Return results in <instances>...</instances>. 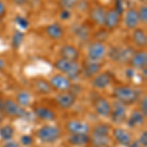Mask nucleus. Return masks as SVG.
Returning a JSON list of instances; mask_svg holds the SVG:
<instances>
[{
  "mask_svg": "<svg viewBox=\"0 0 147 147\" xmlns=\"http://www.w3.org/2000/svg\"><path fill=\"white\" fill-rule=\"evenodd\" d=\"M55 67L59 72L66 75L69 80H76L82 74V66L78 61H69L64 58H60L54 63Z\"/></svg>",
  "mask_w": 147,
  "mask_h": 147,
  "instance_id": "obj_1",
  "label": "nucleus"
},
{
  "mask_svg": "<svg viewBox=\"0 0 147 147\" xmlns=\"http://www.w3.org/2000/svg\"><path fill=\"white\" fill-rule=\"evenodd\" d=\"M113 95L117 99V101L125 105H129V104L134 103L138 99L139 93L136 88L129 85H121L114 89Z\"/></svg>",
  "mask_w": 147,
  "mask_h": 147,
  "instance_id": "obj_2",
  "label": "nucleus"
},
{
  "mask_svg": "<svg viewBox=\"0 0 147 147\" xmlns=\"http://www.w3.org/2000/svg\"><path fill=\"white\" fill-rule=\"evenodd\" d=\"M37 137L44 143H53L60 138V129L54 125H43L37 130Z\"/></svg>",
  "mask_w": 147,
  "mask_h": 147,
  "instance_id": "obj_3",
  "label": "nucleus"
},
{
  "mask_svg": "<svg viewBox=\"0 0 147 147\" xmlns=\"http://www.w3.org/2000/svg\"><path fill=\"white\" fill-rule=\"evenodd\" d=\"M107 47L101 41H94L87 48V59L90 61L100 62L107 55Z\"/></svg>",
  "mask_w": 147,
  "mask_h": 147,
  "instance_id": "obj_4",
  "label": "nucleus"
},
{
  "mask_svg": "<svg viewBox=\"0 0 147 147\" xmlns=\"http://www.w3.org/2000/svg\"><path fill=\"white\" fill-rule=\"evenodd\" d=\"M111 121L116 125H122L127 121V105L115 101L111 106Z\"/></svg>",
  "mask_w": 147,
  "mask_h": 147,
  "instance_id": "obj_5",
  "label": "nucleus"
},
{
  "mask_svg": "<svg viewBox=\"0 0 147 147\" xmlns=\"http://www.w3.org/2000/svg\"><path fill=\"white\" fill-rule=\"evenodd\" d=\"M2 111H4L7 115L12 117H19V118H26L28 116V113L25 110V108L19 105L16 101L7 99L3 101V108Z\"/></svg>",
  "mask_w": 147,
  "mask_h": 147,
  "instance_id": "obj_6",
  "label": "nucleus"
},
{
  "mask_svg": "<svg viewBox=\"0 0 147 147\" xmlns=\"http://www.w3.org/2000/svg\"><path fill=\"white\" fill-rule=\"evenodd\" d=\"M113 82V76L109 72H104L97 74L92 80V85L94 88L97 89H104L108 87Z\"/></svg>",
  "mask_w": 147,
  "mask_h": 147,
  "instance_id": "obj_7",
  "label": "nucleus"
},
{
  "mask_svg": "<svg viewBox=\"0 0 147 147\" xmlns=\"http://www.w3.org/2000/svg\"><path fill=\"white\" fill-rule=\"evenodd\" d=\"M101 68L102 64L100 62L90 61L87 59L82 66V73L85 78H92L100 73Z\"/></svg>",
  "mask_w": 147,
  "mask_h": 147,
  "instance_id": "obj_8",
  "label": "nucleus"
},
{
  "mask_svg": "<svg viewBox=\"0 0 147 147\" xmlns=\"http://www.w3.org/2000/svg\"><path fill=\"white\" fill-rule=\"evenodd\" d=\"M49 84L52 86V88L58 89L61 91H66L70 88L71 86V82L66 76L60 75V74H57L54 75L49 80Z\"/></svg>",
  "mask_w": 147,
  "mask_h": 147,
  "instance_id": "obj_9",
  "label": "nucleus"
},
{
  "mask_svg": "<svg viewBox=\"0 0 147 147\" xmlns=\"http://www.w3.org/2000/svg\"><path fill=\"white\" fill-rule=\"evenodd\" d=\"M94 109L99 116L103 118L110 117L111 114V104L104 97H98L94 100Z\"/></svg>",
  "mask_w": 147,
  "mask_h": 147,
  "instance_id": "obj_10",
  "label": "nucleus"
},
{
  "mask_svg": "<svg viewBox=\"0 0 147 147\" xmlns=\"http://www.w3.org/2000/svg\"><path fill=\"white\" fill-rule=\"evenodd\" d=\"M55 101L63 109H69L73 107L76 103V95L71 92L62 91L55 96Z\"/></svg>",
  "mask_w": 147,
  "mask_h": 147,
  "instance_id": "obj_11",
  "label": "nucleus"
},
{
  "mask_svg": "<svg viewBox=\"0 0 147 147\" xmlns=\"http://www.w3.org/2000/svg\"><path fill=\"white\" fill-rule=\"evenodd\" d=\"M129 65L132 69L142 70L147 66V52L145 50H140L134 52V56L129 61Z\"/></svg>",
  "mask_w": 147,
  "mask_h": 147,
  "instance_id": "obj_12",
  "label": "nucleus"
},
{
  "mask_svg": "<svg viewBox=\"0 0 147 147\" xmlns=\"http://www.w3.org/2000/svg\"><path fill=\"white\" fill-rule=\"evenodd\" d=\"M66 127L71 134H88L90 131L89 125L80 120L69 121Z\"/></svg>",
  "mask_w": 147,
  "mask_h": 147,
  "instance_id": "obj_13",
  "label": "nucleus"
},
{
  "mask_svg": "<svg viewBox=\"0 0 147 147\" xmlns=\"http://www.w3.org/2000/svg\"><path fill=\"white\" fill-rule=\"evenodd\" d=\"M121 21V14L118 13L115 9H110V10L106 11L105 21H104V25L105 28L109 30H113L119 26Z\"/></svg>",
  "mask_w": 147,
  "mask_h": 147,
  "instance_id": "obj_14",
  "label": "nucleus"
},
{
  "mask_svg": "<svg viewBox=\"0 0 147 147\" xmlns=\"http://www.w3.org/2000/svg\"><path fill=\"white\" fill-rule=\"evenodd\" d=\"M60 56L69 61H78L80 57V51L72 44H65L60 48Z\"/></svg>",
  "mask_w": 147,
  "mask_h": 147,
  "instance_id": "obj_15",
  "label": "nucleus"
},
{
  "mask_svg": "<svg viewBox=\"0 0 147 147\" xmlns=\"http://www.w3.org/2000/svg\"><path fill=\"white\" fill-rule=\"evenodd\" d=\"M113 136L115 140L123 146H129L131 142V136L127 129L123 127H116L113 130Z\"/></svg>",
  "mask_w": 147,
  "mask_h": 147,
  "instance_id": "obj_16",
  "label": "nucleus"
},
{
  "mask_svg": "<svg viewBox=\"0 0 147 147\" xmlns=\"http://www.w3.org/2000/svg\"><path fill=\"white\" fill-rule=\"evenodd\" d=\"M139 22L137 10L134 8L129 9L125 14V26L127 30H134L137 28Z\"/></svg>",
  "mask_w": 147,
  "mask_h": 147,
  "instance_id": "obj_17",
  "label": "nucleus"
},
{
  "mask_svg": "<svg viewBox=\"0 0 147 147\" xmlns=\"http://www.w3.org/2000/svg\"><path fill=\"white\" fill-rule=\"evenodd\" d=\"M45 34L49 38L58 40L64 36V30L58 23H52L45 28Z\"/></svg>",
  "mask_w": 147,
  "mask_h": 147,
  "instance_id": "obj_18",
  "label": "nucleus"
},
{
  "mask_svg": "<svg viewBox=\"0 0 147 147\" xmlns=\"http://www.w3.org/2000/svg\"><path fill=\"white\" fill-rule=\"evenodd\" d=\"M132 41L136 44L137 47H140V48H144L147 45V34L146 32L143 28H136L134 30H132Z\"/></svg>",
  "mask_w": 147,
  "mask_h": 147,
  "instance_id": "obj_19",
  "label": "nucleus"
},
{
  "mask_svg": "<svg viewBox=\"0 0 147 147\" xmlns=\"http://www.w3.org/2000/svg\"><path fill=\"white\" fill-rule=\"evenodd\" d=\"M106 10L103 6L96 5L90 10V18L94 23L98 26H103L105 21Z\"/></svg>",
  "mask_w": 147,
  "mask_h": 147,
  "instance_id": "obj_20",
  "label": "nucleus"
},
{
  "mask_svg": "<svg viewBox=\"0 0 147 147\" xmlns=\"http://www.w3.org/2000/svg\"><path fill=\"white\" fill-rule=\"evenodd\" d=\"M68 141L74 146H84L90 142V136L88 134H72Z\"/></svg>",
  "mask_w": 147,
  "mask_h": 147,
  "instance_id": "obj_21",
  "label": "nucleus"
},
{
  "mask_svg": "<svg viewBox=\"0 0 147 147\" xmlns=\"http://www.w3.org/2000/svg\"><path fill=\"white\" fill-rule=\"evenodd\" d=\"M145 116L142 114L140 111L136 110L131 113V115L129 116V118L127 121V125L129 127H136L139 125L144 124V121H145Z\"/></svg>",
  "mask_w": 147,
  "mask_h": 147,
  "instance_id": "obj_22",
  "label": "nucleus"
},
{
  "mask_svg": "<svg viewBox=\"0 0 147 147\" xmlns=\"http://www.w3.org/2000/svg\"><path fill=\"white\" fill-rule=\"evenodd\" d=\"M134 52H136V51H134V48H132V47H130V46L121 47L120 52H119V56H118L117 63H120V64L129 63L130 59H131V57L134 56Z\"/></svg>",
  "mask_w": 147,
  "mask_h": 147,
  "instance_id": "obj_23",
  "label": "nucleus"
},
{
  "mask_svg": "<svg viewBox=\"0 0 147 147\" xmlns=\"http://www.w3.org/2000/svg\"><path fill=\"white\" fill-rule=\"evenodd\" d=\"M34 115L36 116L38 119L44 120V121H53L55 119V114L50 109L45 107H36L34 108Z\"/></svg>",
  "mask_w": 147,
  "mask_h": 147,
  "instance_id": "obj_24",
  "label": "nucleus"
},
{
  "mask_svg": "<svg viewBox=\"0 0 147 147\" xmlns=\"http://www.w3.org/2000/svg\"><path fill=\"white\" fill-rule=\"evenodd\" d=\"M111 138L109 136H98V134H92L90 137V142L93 147H105L108 146Z\"/></svg>",
  "mask_w": 147,
  "mask_h": 147,
  "instance_id": "obj_25",
  "label": "nucleus"
},
{
  "mask_svg": "<svg viewBox=\"0 0 147 147\" xmlns=\"http://www.w3.org/2000/svg\"><path fill=\"white\" fill-rule=\"evenodd\" d=\"M34 86L37 89V91L42 94H49L52 92V86L49 84V82H47V80L43 79H39L35 80Z\"/></svg>",
  "mask_w": 147,
  "mask_h": 147,
  "instance_id": "obj_26",
  "label": "nucleus"
},
{
  "mask_svg": "<svg viewBox=\"0 0 147 147\" xmlns=\"http://www.w3.org/2000/svg\"><path fill=\"white\" fill-rule=\"evenodd\" d=\"M32 94L27 90H22L17 94V103L22 107H27L32 103Z\"/></svg>",
  "mask_w": 147,
  "mask_h": 147,
  "instance_id": "obj_27",
  "label": "nucleus"
},
{
  "mask_svg": "<svg viewBox=\"0 0 147 147\" xmlns=\"http://www.w3.org/2000/svg\"><path fill=\"white\" fill-rule=\"evenodd\" d=\"M15 134V129L10 125H5L0 127V137L4 140H11Z\"/></svg>",
  "mask_w": 147,
  "mask_h": 147,
  "instance_id": "obj_28",
  "label": "nucleus"
},
{
  "mask_svg": "<svg viewBox=\"0 0 147 147\" xmlns=\"http://www.w3.org/2000/svg\"><path fill=\"white\" fill-rule=\"evenodd\" d=\"M24 39H25V34L24 32H21L20 30H14L13 36H12V47L14 49H18L20 48V46L22 45V43L24 42Z\"/></svg>",
  "mask_w": 147,
  "mask_h": 147,
  "instance_id": "obj_29",
  "label": "nucleus"
},
{
  "mask_svg": "<svg viewBox=\"0 0 147 147\" xmlns=\"http://www.w3.org/2000/svg\"><path fill=\"white\" fill-rule=\"evenodd\" d=\"M92 134L98 136H110V127L106 124H97L92 129Z\"/></svg>",
  "mask_w": 147,
  "mask_h": 147,
  "instance_id": "obj_30",
  "label": "nucleus"
},
{
  "mask_svg": "<svg viewBox=\"0 0 147 147\" xmlns=\"http://www.w3.org/2000/svg\"><path fill=\"white\" fill-rule=\"evenodd\" d=\"M80 0H59V5L66 10H71L79 5Z\"/></svg>",
  "mask_w": 147,
  "mask_h": 147,
  "instance_id": "obj_31",
  "label": "nucleus"
},
{
  "mask_svg": "<svg viewBox=\"0 0 147 147\" xmlns=\"http://www.w3.org/2000/svg\"><path fill=\"white\" fill-rule=\"evenodd\" d=\"M138 13V18H139V22L146 24L147 23V6L144 4V5H141L139 10L137 11Z\"/></svg>",
  "mask_w": 147,
  "mask_h": 147,
  "instance_id": "obj_32",
  "label": "nucleus"
},
{
  "mask_svg": "<svg viewBox=\"0 0 147 147\" xmlns=\"http://www.w3.org/2000/svg\"><path fill=\"white\" fill-rule=\"evenodd\" d=\"M15 22L16 24L20 27L21 28H23V30H27V28H28V21L26 19L25 17H22V16H16L15 18Z\"/></svg>",
  "mask_w": 147,
  "mask_h": 147,
  "instance_id": "obj_33",
  "label": "nucleus"
},
{
  "mask_svg": "<svg viewBox=\"0 0 147 147\" xmlns=\"http://www.w3.org/2000/svg\"><path fill=\"white\" fill-rule=\"evenodd\" d=\"M76 34H77L78 36L80 37V38H86V37L88 36L89 32H88V30L84 27V26H80V27L78 28Z\"/></svg>",
  "mask_w": 147,
  "mask_h": 147,
  "instance_id": "obj_34",
  "label": "nucleus"
},
{
  "mask_svg": "<svg viewBox=\"0 0 147 147\" xmlns=\"http://www.w3.org/2000/svg\"><path fill=\"white\" fill-rule=\"evenodd\" d=\"M34 142V138L30 134H24L21 136V143L24 146H30Z\"/></svg>",
  "mask_w": 147,
  "mask_h": 147,
  "instance_id": "obj_35",
  "label": "nucleus"
},
{
  "mask_svg": "<svg viewBox=\"0 0 147 147\" xmlns=\"http://www.w3.org/2000/svg\"><path fill=\"white\" fill-rule=\"evenodd\" d=\"M140 112L143 114L144 116H147V98L144 96L140 102Z\"/></svg>",
  "mask_w": 147,
  "mask_h": 147,
  "instance_id": "obj_36",
  "label": "nucleus"
},
{
  "mask_svg": "<svg viewBox=\"0 0 147 147\" xmlns=\"http://www.w3.org/2000/svg\"><path fill=\"white\" fill-rule=\"evenodd\" d=\"M115 9L116 11L119 14L122 15L123 12H124V5H123V0H116V5H115Z\"/></svg>",
  "mask_w": 147,
  "mask_h": 147,
  "instance_id": "obj_37",
  "label": "nucleus"
},
{
  "mask_svg": "<svg viewBox=\"0 0 147 147\" xmlns=\"http://www.w3.org/2000/svg\"><path fill=\"white\" fill-rule=\"evenodd\" d=\"M139 144H140L141 146L143 147H146L147 146V131L146 130H144L143 132H142V134L140 136V138H139Z\"/></svg>",
  "mask_w": 147,
  "mask_h": 147,
  "instance_id": "obj_38",
  "label": "nucleus"
},
{
  "mask_svg": "<svg viewBox=\"0 0 147 147\" xmlns=\"http://www.w3.org/2000/svg\"><path fill=\"white\" fill-rule=\"evenodd\" d=\"M71 12L70 10H66V9H63L62 11H61L60 13V18L62 19V20H69V19L71 18Z\"/></svg>",
  "mask_w": 147,
  "mask_h": 147,
  "instance_id": "obj_39",
  "label": "nucleus"
},
{
  "mask_svg": "<svg viewBox=\"0 0 147 147\" xmlns=\"http://www.w3.org/2000/svg\"><path fill=\"white\" fill-rule=\"evenodd\" d=\"M6 6L2 0H0V18H3L6 14Z\"/></svg>",
  "mask_w": 147,
  "mask_h": 147,
  "instance_id": "obj_40",
  "label": "nucleus"
},
{
  "mask_svg": "<svg viewBox=\"0 0 147 147\" xmlns=\"http://www.w3.org/2000/svg\"><path fill=\"white\" fill-rule=\"evenodd\" d=\"M2 147H21L20 144L17 143L16 141H12V140H8L7 142L3 144Z\"/></svg>",
  "mask_w": 147,
  "mask_h": 147,
  "instance_id": "obj_41",
  "label": "nucleus"
},
{
  "mask_svg": "<svg viewBox=\"0 0 147 147\" xmlns=\"http://www.w3.org/2000/svg\"><path fill=\"white\" fill-rule=\"evenodd\" d=\"M13 1H14V3H15L16 5L23 6V5H25V4L27 3L28 0H13Z\"/></svg>",
  "mask_w": 147,
  "mask_h": 147,
  "instance_id": "obj_42",
  "label": "nucleus"
},
{
  "mask_svg": "<svg viewBox=\"0 0 147 147\" xmlns=\"http://www.w3.org/2000/svg\"><path fill=\"white\" fill-rule=\"evenodd\" d=\"M134 69H129V70H127L125 71V74H127V77H129V78H132L134 76Z\"/></svg>",
  "mask_w": 147,
  "mask_h": 147,
  "instance_id": "obj_43",
  "label": "nucleus"
},
{
  "mask_svg": "<svg viewBox=\"0 0 147 147\" xmlns=\"http://www.w3.org/2000/svg\"><path fill=\"white\" fill-rule=\"evenodd\" d=\"M141 145L139 144L138 141H134V142H130V144L127 147H140Z\"/></svg>",
  "mask_w": 147,
  "mask_h": 147,
  "instance_id": "obj_44",
  "label": "nucleus"
},
{
  "mask_svg": "<svg viewBox=\"0 0 147 147\" xmlns=\"http://www.w3.org/2000/svg\"><path fill=\"white\" fill-rule=\"evenodd\" d=\"M4 67H5V62H4L3 59L0 57V70H2Z\"/></svg>",
  "mask_w": 147,
  "mask_h": 147,
  "instance_id": "obj_45",
  "label": "nucleus"
},
{
  "mask_svg": "<svg viewBox=\"0 0 147 147\" xmlns=\"http://www.w3.org/2000/svg\"><path fill=\"white\" fill-rule=\"evenodd\" d=\"M2 108H3V101L0 100V110H2Z\"/></svg>",
  "mask_w": 147,
  "mask_h": 147,
  "instance_id": "obj_46",
  "label": "nucleus"
},
{
  "mask_svg": "<svg viewBox=\"0 0 147 147\" xmlns=\"http://www.w3.org/2000/svg\"><path fill=\"white\" fill-rule=\"evenodd\" d=\"M2 121H3V118H2L1 116H0V125L2 124Z\"/></svg>",
  "mask_w": 147,
  "mask_h": 147,
  "instance_id": "obj_47",
  "label": "nucleus"
},
{
  "mask_svg": "<svg viewBox=\"0 0 147 147\" xmlns=\"http://www.w3.org/2000/svg\"><path fill=\"white\" fill-rule=\"evenodd\" d=\"M140 1L142 2V3H145V2L147 1V0H140Z\"/></svg>",
  "mask_w": 147,
  "mask_h": 147,
  "instance_id": "obj_48",
  "label": "nucleus"
},
{
  "mask_svg": "<svg viewBox=\"0 0 147 147\" xmlns=\"http://www.w3.org/2000/svg\"><path fill=\"white\" fill-rule=\"evenodd\" d=\"M51 1H55V0H51Z\"/></svg>",
  "mask_w": 147,
  "mask_h": 147,
  "instance_id": "obj_49",
  "label": "nucleus"
},
{
  "mask_svg": "<svg viewBox=\"0 0 147 147\" xmlns=\"http://www.w3.org/2000/svg\"><path fill=\"white\" fill-rule=\"evenodd\" d=\"M105 147H110V146H105Z\"/></svg>",
  "mask_w": 147,
  "mask_h": 147,
  "instance_id": "obj_50",
  "label": "nucleus"
}]
</instances>
